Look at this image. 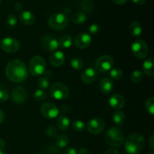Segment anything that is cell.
Here are the masks:
<instances>
[{"instance_id":"obj_1","label":"cell","mask_w":154,"mask_h":154,"mask_svg":"<svg viewBox=\"0 0 154 154\" xmlns=\"http://www.w3.org/2000/svg\"><path fill=\"white\" fill-rule=\"evenodd\" d=\"M5 75L11 81L21 83L29 77V71L26 65L18 59L12 60L7 64Z\"/></svg>"},{"instance_id":"obj_2","label":"cell","mask_w":154,"mask_h":154,"mask_svg":"<svg viewBox=\"0 0 154 154\" xmlns=\"http://www.w3.org/2000/svg\"><path fill=\"white\" fill-rule=\"evenodd\" d=\"M144 137L139 133H133L126 138L125 149L128 154H138L144 146Z\"/></svg>"},{"instance_id":"obj_3","label":"cell","mask_w":154,"mask_h":154,"mask_svg":"<svg viewBox=\"0 0 154 154\" xmlns=\"http://www.w3.org/2000/svg\"><path fill=\"white\" fill-rule=\"evenodd\" d=\"M124 139L125 136L123 131L118 128H111L105 134V141L111 147H120L124 142Z\"/></svg>"},{"instance_id":"obj_4","label":"cell","mask_w":154,"mask_h":154,"mask_svg":"<svg viewBox=\"0 0 154 154\" xmlns=\"http://www.w3.org/2000/svg\"><path fill=\"white\" fill-rule=\"evenodd\" d=\"M69 89L65 84L56 82L50 87V95L57 100H64L69 96Z\"/></svg>"},{"instance_id":"obj_5","label":"cell","mask_w":154,"mask_h":154,"mask_svg":"<svg viewBox=\"0 0 154 154\" xmlns=\"http://www.w3.org/2000/svg\"><path fill=\"white\" fill-rule=\"evenodd\" d=\"M46 63L45 59L40 56H35L29 63V72L35 76H39L45 73Z\"/></svg>"},{"instance_id":"obj_6","label":"cell","mask_w":154,"mask_h":154,"mask_svg":"<svg viewBox=\"0 0 154 154\" xmlns=\"http://www.w3.org/2000/svg\"><path fill=\"white\" fill-rule=\"evenodd\" d=\"M69 19L64 14L57 13L51 15L48 20V24L53 29L61 30L67 26Z\"/></svg>"},{"instance_id":"obj_7","label":"cell","mask_w":154,"mask_h":154,"mask_svg":"<svg viewBox=\"0 0 154 154\" xmlns=\"http://www.w3.org/2000/svg\"><path fill=\"white\" fill-rule=\"evenodd\" d=\"M132 51L133 55L138 59H144L149 53L148 45L142 39H137L132 45Z\"/></svg>"},{"instance_id":"obj_8","label":"cell","mask_w":154,"mask_h":154,"mask_svg":"<svg viewBox=\"0 0 154 154\" xmlns=\"http://www.w3.org/2000/svg\"><path fill=\"white\" fill-rule=\"evenodd\" d=\"M20 44L17 39L11 37H6L0 41V48L8 54H13L19 51Z\"/></svg>"},{"instance_id":"obj_9","label":"cell","mask_w":154,"mask_h":154,"mask_svg":"<svg viewBox=\"0 0 154 154\" xmlns=\"http://www.w3.org/2000/svg\"><path fill=\"white\" fill-rule=\"evenodd\" d=\"M114 65V59L109 55H104L99 57L96 62V69L102 73L111 70Z\"/></svg>"},{"instance_id":"obj_10","label":"cell","mask_w":154,"mask_h":154,"mask_svg":"<svg viewBox=\"0 0 154 154\" xmlns=\"http://www.w3.org/2000/svg\"><path fill=\"white\" fill-rule=\"evenodd\" d=\"M105 127V123L103 119L96 117L93 118L87 123V129L93 135H98L103 132Z\"/></svg>"},{"instance_id":"obj_11","label":"cell","mask_w":154,"mask_h":154,"mask_svg":"<svg viewBox=\"0 0 154 154\" xmlns=\"http://www.w3.org/2000/svg\"><path fill=\"white\" fill-rule=\"evenodd\" d=\"M40 111L44 117L48 120H52L56 118L59 114V108L54 104L43 103L41 105Z\"/></svg>"},{"instance_id":"obj_12","label":"cell","mask_w":154,"mask_h":154,"mask_svg":"<svg viewBox=\"0 0 154 154\" xmlns=\"http://www.w3.org/2000/svg\"><path fill=\"white\" fill-rule=\"evenodd\" d=\"M11 96L12 101L14 103L21 105L26 102L28 93L23 87H16L12 90Z\"/></svg>"},{"instance_id":"obj_13","label":"cell","mask_w":154,"mask_h":154,"mask_svg":"<svg viewBox=\"0 0 154 154\" xmlns=\"http://www.w3.org/2000/svg\"><path fill=\"white\" fill-rule=\"evenodd\" d=\"M42 47L47 51H54L58 49L60 47L59 45V41L54 36L48 35L44 36L43 38L41 41Z\"/></svg>"},{"instance_id":"obj_14","label":"cell","mask_w":154,"mask_h":154,"mask_svg":"<svg viewBox=\"0 0 154 154\" xmlns=\"http://www.w3.org/2000/svg\"><path fill=\"white\" fill-rule=\"evenodd\" d=\"M92 43V37L86 32L79 33L75 39V44L79 49H86L89 48Z\"/></svg>"},{"instance_id":"obj_15","label":"cell","mask_w":154,"mask_h":154,"mask_svg":"<svg viewBox=\"0 0 154 154\" xmlns=\"http://www.w3.org/2000/svg\"><path fill=\"white\" fill-rule=\"evenodd\" d=\"M97 78V72L93 68H87L81 73V78L85 84H90L96 81Z\"/></svg>"},{"instance_id":"obj_16","label":"cell","mask_w":154,"mask_h":154,"mask_svg":"<svg viewBox=\"0 0 154 154\" xmlns=\"http://www.w3.org/2000/svg\"><path fill=\"white\" fill-rule=\"evenodd\" d=\"M109 105L113 109H121L125 105V99L122 95L114 94L110 97Z\"/></svg>"},{"instance_id":"obj_17","label":"cell","mask_w":154,"mask_h":154,"mask_svg":"<svg viewBox=\"0 0 154 154\" xmlns=\"http://www.w3.org/2000/svg\"><path fill=\"white\" fill-rule=\"evenodd\" d=\"M66 57L62 51H56L50 57V63L54 67H61L65 63Z\"/></svg>"},{"instance_id":"obj_18","label":"cell","mask_w":154,"mask_h":154,"mask_svg":"<svg viewBox=\"0 0 154 154\" xmlns=\"http://www.w3.org/2000/svg\"><path fill=\"white\" fill-rule=\"evenodd\" d=\"M19 19L25 25H32L35 22V17L29 11H22L20 13Z\"/></svg>"},{"instance_id":"obj_19","label":"cell","mask_w":154,"mask_h":154,"mask_svg":"<svg viewBox=\"0 0 154 154\" xmlns=\"http://www.w3.org/2000/svg\"><path fill=\"white\" fill-rule=\"evenodd\" d=\"M114 88V82L111 78H103L99 84V90L105 94L111 93Z\"/></svg>"},{"instance_id":"obj_20","label":"cell","mask_w":154,"mask_h":154,"mask_svg":"<svg viewBox=\"0 0 154 154\" xmlns=\"http://www.w3.org/2000/svg\"><path fill=\"white\" fill-rule=\"evenodd\" d=\"M129 32L133 37H139L143 32L141 23L137 21H133L129 25Z\"/></svg>"},{"instance_id":"obj_21","label":"cell","mask_w":154,"mask_h":154,"mask_svg":"<svg viewBox=\"0 0 154 154\" xmlns=\"http://www.w3.org/2000/svg\"><path fill=\"white\" fill-rule=\"evenodd\" d=\"M143 72L149 76H153L154 74L153 59L152 57L147 59L143 63Z\"/></svg>"},{"instance_id":"obj_22","label":"cell","mask_w":154,"mask_h":154,"mask_svg":"<svg viewBox=\"0 0 154 154\" xmlns=\"http://www.w3.org/2000/svg\"><path fill=\"white\" fill-rule=\"evenodd\" d=\"M57 127L61 131H66L70 126V120L66 116L62 115L58 117L57 120Z\"/></svg>"},{"instance_id":"obj_23","label":"cell","mask_w":154,"mask_h":154,"mask_svg":"<svg viewBox=\"0 0 154 154\" xmlns=\"http://www.w3.org/2000/svg\"><path fill=\"white\" fill-rule=\"evenodd\" d=\"M87 20V16L81 11L75 12L71 15V21L75 24H83Z\"/></svg>"},{"instance_id":"obj_24","label":"cell","mask_w":154,"mask_h":154,"mask_svg":"<svg viewBox=\"0 0 154 154\" xmlns=\"http://www.w3.org/2000/svg\"><path fill=\"white\" fill-rule=\"evenodd\" d=\"M93 8V2L91 0H81L79 4V9L81 12H90Z\"/></svg>"},{"instance_id":"obj_25","label":"cell","mask_w":154,"mask_h":154,"mask_svg":"<svg viewBox=\"0 0 154 154\" xmlns=\"http://www.w3.org/2000/svg\"><path fill=\"white\" fill-rule=\"evenodd\" d=\"M59 45L61 48L68 49L72 45V38L71 36L66 35L62 36L59 40Z\"/></svg>"},{"instance_id":"obj_26","label":"cell","mask_w":154,"mask_h":154,"mask_svg":"<svg viewBox=\"0 0 154 154\" xmlns=\"http://www.w3.org/2000/svg\"><path fill=\"white\" fill-rule=\"evenodd\" d=\"M125 119H126L125 114L122 111H116L113 114V121L117 126H121L124 123Z\"/></svg>"},{"instance_id":"obj_27","label":"cell","mask_w":154,"mask_h":154,"mask_svg":"<svg viewBox=\"0 0 154 154\" xmlns=\"http://www.w3.org/2000/svg\"><path fill=\"white\" fill-rule=\"evenodd\" d=\"M69 138L66 135H60L57 137L56 139V144L60 148H63L66 147L69 144Z\"/></svg>"},{"instance_id":"obj_28","label":"cell","mask_w":154,"mask_h":154,"mask_svg":"<svg viewBox=\"0 0 154 154\" xmlns=\"http://www.w3.org/2000/svg\"><path fill=\"white\" fill-rule=\"evenodd\" d=\"M143 78H144V75L141 71L135 70L132 72V73L130 75V80L132 83L134 84H138V83L141 82L142 81Z\"/></svg>"},{"instance_id":"obj_29","label":"cell","mask_w":154,"mask_h":154,"mask_svg":"<svg viewBox=\"0 0 154 154\" xmlns=\"http://www.w3.org/2000/svg\"><path fill=\"white\" fill-rule=\"evenodd\" d=\"M17 24V18L14 14H10L8 15L6 19V26L8 29H13Z\"/></svg>"},{"instance_id":"obj_30","label":"cell","mask_w":154,"mask_h":154,"mask_svg":"<svg viewBox=\"0 0 154 154\" xmlns=\"http://www.w3.org/2000/svg\"><path fill=\"white\" fill-rule=\"evenodd\" d=\"M84 60L80 57H74L71 60V66L74 69L80 70L84 67Z\"/></svg>"},{"instance_id":"obj_31","label":"cell","mask_w":154,"mask_h":154,"mask_svg":"<svg viewBox=\"0 0 154 154\" xmlns=\"http://www.w3.org/2000/svg\"><path fill=\"white\" fill-rule=\"evenodd\" d=\"M110 76H111V78L112 79L116 80V81H119V80L123 78V72L120 69L114 68V69H111L110 70Z\"/></svg>"},{"instance_id":"obj_32","label":"cell","mask_w":154,"mask_h":154,"mask_svg":"<svg viewBox=\"0 0 154 154\" xmlns=\"http://www.w3.org/2000/svg\"><path fill=\"white\" fill-rule=\"evenodd\" d=\"M33 97H34L35 100H36L37 102H42V101L45 100L46 99L47 93L45 90L38 89L33 93Z\"/></svg>"},{"instance_id":"obj_33","label":"cell","mask_w":154,"mask_h":154,"mask_svg":"<svg viewBox=\"0 0 154 154\" xmlns=\"http://www.w3.org/2000/svg\"><path fill=\"white\" fill-rule=\"evenodd\" d=\"M50 81L48 76H43L38 80V87L42 90H46L49 87Z\"/></svg>"},{"instance_id":"obj_34","label":"cell","mask_w":154,"mask_h":154,"mask_svg":"<svg viewBox=\"0 0 154 154\" xmlns=\"http://www.w3.org/2000/svg\"><path fill=\"white\" fill-rule=\"evenodd\" d=\"M72 129L75 131V132H81L84 131V128H85V124L83 121L79 120H76L72 123Z\"/></svg>"},{"instance_id":"obj_35","label":"cell","mask_w":154,"mask_h":154,"mask_svg":"<svg viewBox=\"0 0 154 154\" xmlns=\"http://www.w3.org/2000/svg\"><path fill=\"white\" fill-rule=\"evenodd\" d=\"M146 109L148 111L149 114H150L151 115L154 114V98L153 97H150L149 99H147V102H146Z\"/></svg>"},{"instance_id":"obj_36","label":"cell","mask_w":154,"mask_h":154,"mask_svg":"<svg viewBox=\"0 0 154 154\" xmlns=\"http://www.w3.org/2000/svg\"><path fill=\"white\" fill-rule=\"evenodd\" d=\"M45 132H46L47 135L50 138H54L56 136L57 133V129L54 127V126H48L45 129Z\"/></svg>"},{"instance_id":"obj_37","label":"cell","mask_w":154,"mask_h":154,"mask_svg":"<svg viewBox=\"0 0 154 154\" xmlns=\"http://www.w3.org/2000/svg\"><path fill=\"white\" fill-rule=\"evenodd\" d=\"M9 94L7 91L4 90H0V103L5 102L8 99Z\"/></svg>"},{"instance_id":"obj_38","label":"cell","mask_w":154,"mask_h":154,"mask_svg":"<svg viewBox=\"0 0 154 154\" xmlns=\"http://www.w3.org/2000/svg\"><path fill=\"white\" fill-rule=\"evenodd\" d=\"M89 31H90V32L91 33L92 35H96L99 32V31H100V28H99V26L97 24L93 23L90 26V28H89Z\"/></svg>"},{"instance_id":"obj_39","label":"cell","mask_w":154,"mask_h":154,"mask_svg":"<svg viewBox=\"0 0 154 154\" xmlns=\"http://www.w3.org/2000/svg\"><path fill=\"white\" fill-rule=\"evenodd\" d=\"M71 110V107L68 105H64L60 106L59 108V111H61L62 113H67Z\"/></svg>"},{"instance_id":"obj_40","label":"cell","mask_w":154,"mask_h":154,"mask_svg":"<svg viewBox=\"0 0 154 154\" xmlns=\"http://www.w3.org/2000/svg\"><path fill=\"white\" fill-rule=\"evenodd\" d=\"M63 154H77V151L73 147H69L66 150H65Z\"/></svg>"},{"instance_id":"obj_41","label":"cell","mask_w":154,"mask_h":154,"mask_svg":"<svg viewBox=\"0 0 154 154\" xmlns=\"http://www.w3.org/2000/svg\"><path fill=\"white\" fill-rule=\"evenodd\" d=\"M149 145H150V149L152 150H154V135H152L150 136V140H149Z\"/></svg>"},{"instance_id":"obj_42","label":"cell","mask_w":154,"mask_h":154,"mask_svg":"<svg viewBox=\"0 0 154 154\" xmlns=\"http://www.w3.org/2000/svg\"><path fill=\"white\" fill-rule=\"evenodd\" d=\"M104 154H119V152L116 149H110V150H108L107 151H105Z\"/></svg>"},{"instance_id":"obj_43","label":"cell","mask_w":154,"mask_h":154,"mask_svg":"<svg viewBox=\"0 0 154 154\" xmlns=\"http://www.w3.org/2000/svg\"><path fill=\"white\" fill-rule=\"evenodd\" d=\"M114 4H117V5H123V4H126L129 0H111Z\"/></svg>"},{"instance_id":"obj_44","label":"cell","mask_w":154,"mask_h":154,"mask_svg":"<svg viewBox=\"0 0 154 154\" xmlns=\"http://www.w3.org/2000/svg\"><path fill=\"white\" fill-rule=\"evenodd\" d=\"M146 1L147 0H132V2L134 4H136L138 5H144L146 2Z\"/></svg>"},{"instance_id":"obj_45","label":"cell","mask_w":154,"mask_h":154,"mask_svg":"<svg viewBox=\"0 0 154 154\" xmlns=\"http://www.w3.org/2000/svg\"><path fill=\"white\" fill-rule=\"evenodd\" d=\"M77 154H90V151L87 148H81Z\"/></svg>"},{"instance_id":"obj_46","label":"cell","mask_w":154,"mask_h":154,"mask_svg":"<svg viewBox=\"0 0 154 154\" xmlns=\"http://www.w3.org/2000/svg\"><path fill=\"white\" fill-rule=\"evenodd\" d=\"M15 10L17 11H22L23 9V5L20 4V3H16L14 5Z\"/></svg>"},{"instance_id":"obj_47","label":"cell","mask_w":154,"mask_h":154,"mask_svg":"<svg viewBox=\"0 0 154 154\" xmlns=\"http://www.w3.org/2000/svg\"><path fill=\"white\" fill-rule=\"evenodd\" d=\"M5 147V141L0 138V151H2Z\"/></svg>"},{"instance_id":"obj_48","label":"cell","mask_w":154,"mask_h":154,"mask_svg":"<svg viewBox=\"0 0 154 154\" xmlns=\"http://www.w3.org/2000/svg\"><path fill=\"white\" fill-rule=\"evenodd\" d=\"M4 119H5V114L1 109H0V124L4 121Z\"/></svg>"},{"instance_id":"obj_49","label":"cell","mask_w":154,"mask_h":154,"mask_svg":"<svg viewBox=\"0 0 154 154\" xmlns=\"http://www.w3.org/2000/svg\"><path fill=\"white\" fill-rule=\"evenodd\" d=\"M0 154H6L5 153H4L3 151H0Z\"/></svg>"},{"instance_id":"obj_50","label":"cell","mask_w":154,"mask_h":154,"mask_svg":"<svg viewBox=\"0 0 154 154\" xmlns=\"http://www.w3.org/2000/svg\"><path fill=\"white\" fill-rule=\"evenodd\" d=\"M35 154H44V153H35Z\"/></svg>"},{"instance_id":"obj_51","label":"cell","mask_w":154,"mask_h":154,"mask_svg":"<svg viewBox=\"0 0 154 154\" xmlns=\"http://www.w3.org/2000/svg\"><path fill=\"white\" fill-rule=\"evenodd\" d=\"M1 3H2V0H0V5H1Z\"/></svg>"},{"instance_id":"obj_52","label":"cell","mask_w":154,"mask_h":154,"mask_svg":"<svg viewBox=\"0 0 154 154\" xmlns=\"http://www.w3.org/2000/svg\"><path fill=\"white\" fill-rule=\"evenodd\" d=\"M147 154H153V153H147Z\"/></svg>"}]
</instances>
